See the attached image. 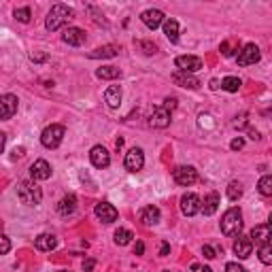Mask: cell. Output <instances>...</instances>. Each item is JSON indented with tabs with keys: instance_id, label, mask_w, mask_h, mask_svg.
<instances>
[{
	"instance_id": "6da1fadb",
	"label": "cell",
	"mask_w": 272,
	"mask_h": 272,
	"mask_svg": "<svg viewBox=\"0 0 272 272\" xmlns=\"http://www.w3.org/2000/svg\"><path fill=\"white\" fill-rule=\"evenodd\" d=\"M73 17H75V11L68 4H54L51 11L47 13L45 26H47V30L54 32V30H60L64 24H68Z\"/></svg>"
},
{
	"instance_id": "7a4b0ae2",
	"label": "cell",
	"mask_w": 272,
	"mask_h": 272,
	"mask_svg": "<svg viewBox=\"0 0 272 272\" xmlns=\"http://www.w3.org/2000/svg\"><path fill=\"white\" fill-rule=\"evenodd\" d=\"M241 230H243V213L241 209L232 206V209L225 211L221 219V232L225 236H241Z\"/></svg>"
},
{
	"instance_id": "3957f363",
	"label": "cell",
	"mask_w": 272,
	"mask_h": 272,
	"mask_svg": "<svg viewBox=\"0 0 272 272\" xmlns=\"http://www.w3.org/2000/svg\"><path fill=\"white\" fill-rule=\"evenodd\" d=\"M17 196L24 204L36 206V204H41V200H43V190L36 185V181H22L17 187Z\"/></svg>"
},
{
	"instance_id": "277c9868",
	"label": "cell",
	"mask_w": 272,
	"mask_h": 272,
	"mask_svg": "<svg viewBox=\"0 0 272 272\" xmlns=\"http://www.w3.org/2000/svg\"><path fill=\"white\" fill-rule=\"evenodd\" d=\"M64 134H66L64 126H60V124H51V126H47V128L43 130V134H41L43 147H47V149L60 147L62 140H64Z\"/></svg>"
},
{
	"instance_id": "5b68a950",
	"label": "cell",
	"mask_w": 272,
	"mask_h": 272,
	"mask_svg": "<svg viewBox=\"0 0 272 272\" xmlns=\"http://www.w3.org/2000/svg\"><path fill=\"white\" fill-rule=\"evenodd\" d=\"M260 47L253 43H249V45H245V47L238 51V55H236V62H238V66H251V64H255V62H260Z\"/></svg>"
},
{
	"instance_id": "8992f818",
	"label": "cell",
	"mask_w": 272,
	"mask_h": 272,
	"mask_svg": "<svg viewBox=\"0 0 272 272\" xmlns=\"http://www.w3.org/2000/svg\"><path fill=\"white\" fill-rule=\"evenodd\" d=\"M172 179L177 181L179 185L190 187V185H193L198 181V172H196V168H193V166H179V168H174V170H172Z\"/></svg>"
},
{
	"instance_id": "52a82bcc",
	"label": "cell",
	"mask_w": 272,
	"mask_h": 272,
	"mask_svg": "<svg viewBox=\"0 0 272 272\" xmlns=\"http://www.w3.org/2000/svg\"><path fill=\"white\" fill-rule=\"evenodd\" d=\"M124 166H126L128 172H138V170H142V166H145V153H142L140 147H134V149H130V151L126 153Z\"/></svg>"
},
{
	"instance_id": "ba28073f",
	"label": "cell",
	"mask_w": 272,
	"mask_h": 272,
	"mask_svg": "<svg viewBox=\"0 0 272 272\" xmlns=\"http://www.w3.org/2000/svg\"><path fill=\"white\" fill-rule=\"evenodd\" d=\"M174 64H177V68L181 70V73H198L200 68H202V60H200L198 55H179L177 60H174Z\"/></svg>"
},
{
	"instance_id": "9c48e42d",
	"label": "cell",
	"mask_w": 272,
	"mask_h": 272,
	"mask_svg": "<svg viewBox=\"0 0 272 272\" xmlns=\"http://www.w3.org/2000/svg\"><path fill=\"white\" fill-rule=\"evenodd\" d=\"M94 213H96V217H98L102 223H113V221H117V217H119L117 209H115L113 204H109V202H98V204H96V209H94Z\"/></svg>"
},
{
	"instance_id": "30bf717a",
	"label": "cell",
	"mask_w": 272,
	"mask_h": 272,
	"mask_svg": "<svg viewBox=\"0 0 272 272\" xmlns=\"http://www.w3.org/2000/svg\"><path fill=\"white\" fill-rule=\"evenodd\" d=\"M17 113V96L4 94L0 96V119H11Z\"/></svg>"
},
{
	"instance_id": "8fae6325",
	"label": "cell",
	"mask_w": 272,
	"mask_h": 272,
	"mask_svg": "<svg viewBox=\"0 0 272 272\" xmlns=\"http://www.w3.org/2000/svg\"><path fill=\"white\" fill-rule=\"evenodd\" d=\"M89 162H92L96 168H107L111 164V153L102 145H96V147H92V151H89Z\"/></svg>"
},
{
	"instance_id": "7c38bea8",
	"label": "cell",
	"mask_w": 272,
	"mask_h": 272,
	"mask_svg": "<svg viewBox=\"0 0 272 272\" xmlns=\"http://www.w3.org/2000/svg\"><path fill=\"white\" fill-rule=\"evenodd\" d=\"M200 200L196 193H185L183 198H181V213L183 215H187V217H193L196 213H200Z\"/></svg>"
},
{
	"instance_id": "4fadbf2b",
	"label": "cell",
	"mask_w": 272,
	"mask_h": 272,
	"mask_svg": "<svg viewBox=\"0 0 272 272\" xmlns=\"http://www.w3.org/2000/svg\"><path fill=\"white\" fill-rule=\"evenodd\" d=\"M140 19H142V24H145L149 30H155V28H160V26L164 24V13H162L160 9H147V11L140 13Z\"/></svg>"
},
{
	"instance_id": "5bb4252c",
	"label": "cell",
	"mask_w": 272,
	"mask_h": 272,
	"mask_svg": "<svg viewBox=\"0 0 272 272\" xmlns=\"http://www.w3.org/2000/svg\"><path fill=\"white\" fill-rule=\"evenodd\" d=\"M30 174H32V181H47V179H51V166H49V162L36 160L34 164L30 166Z\"/></svg>"
},
{
	"instance_id": "9a60e30c",
	"label": "cell",
	"mask_w": 272,
	"mask_h": 272,
	"mask_svg": "<svg viewBox=\"0 0 272 272\" xmlns=\"http://www.w3.org/2000/svg\"><path fill=\"white\" fill-rule=\"evenodd\" d=\"M251 243L255 241V245H266L270 243V238H272V228H270V223H262V225H255L253 230H251Z\"/></svg>"
},
{
	"instance_id": "2e32d148",
	"label": "cell",
	"mask_w": 272,
	"mask_h": 272,
	"mask_svg": "<svg viewBox=\"0 0 272 272\" xmlns=\"http://www.w3.org/2000/svg\"><path fill=\"white\" fill-rule=\"evenodd\" d=\"M172 81L177 83L179 87H185V89H198L200 87V79H198V77H193L190 73H181V70H177V73L172 75Z\"/></svg>"
},
{
	"instance_id": "e0dca14e",
	"label": "cell",
	"mask_w": 272,
	"mask_h": 272,
	"mask_svg": "<svg viewBox=\"0 0 272 272\" xmlns=\"http://www.w3.org/2000/svg\"><path fill=\"white\" fill-rule=\"evenodd\" d=\"M149 126L158 128V130H164V128L170 126V113L164 111V109H155V111L149 115Z\"/></svg>"
},
{
	"instance_id": "ac0fdd59",
	"label": "cell",
	"mask_w": 272,
	"mask_h": 272,
	"mask_svg": "<svg viewBox=\"0 0 272 272\" xmlns=\"http://www.w3.org/2000/svg\"><path fill=\"white\" fill-rule=\"evenodd\" d=\"M62 41L66 45H70V47H81V45L85 43V32L81 28H68L62 34Z\"/></svg>"
},
{
	"instance_id": "d6986e66",
	"label": "cell",
	"mask_w": 272,
	"mask_h": 272,
	"mask_svg": "<svg viewBox=\"0 0 272 272\" xmlns=\"http://www.w3.org/2000/svg\"><path fill=\"white\" fill-rule=\"evenodd\" d=\"M219 209V193L217 191H211L209 196L204 198V202H200V211L204 213L206 217H211V215H215Z\"/></svg>"
},
{
	"instance_id": "ffe728a7",
	"label": "cell",
	"mask_w": 272,
	"mask_h": 272,
	"mask_svg": "<svg viewBox=\"0 0 272 272\" xmlns=\"http://www.w3.org/2000/svg\"><path fill=\"white\" fill-rule=\"evenodd\" d=\"M253 251V243H251L249 236H238V241L234 243V253L241 257V260H247Z\"/></svg>"
},
{
	"instance_id": "44dd1931",
	"label": "cell",
	"mask_w": 272,
	"mask_h": 272,
	"mask_svg": "<svg viewBox=\"0 0 272 272\" xmlns=\"http://www.w3.org/2000/svg\"><path fill=\"white\" fill-rule=\"evenodd\" d=\"M57 213H60L62 217H68V215H73L75 213V209H77V198L73 196V193H70V196H64L60 202H57Z\"/></svg>"
},
{
	"instance_id": "7402d4cb",
	"label": "cell",
	"mask_w": 272,
	"mask_h": 272,
	"mask_svg": "<svg viewBox=\"0 0 272 272\" xmlns=\"http://www.w3.org/2000/svg\"><path fill=\"white\" fill-rule=\"evenodd\" d=\"M34 247L38 251H54L57 247V238L54 234H41L34 238Z\"/></svg>"
},
{
	"instance_id": "603a6c76",
	"label": "cell",
	"mask_w": 272,
	"mask_h": 272,
	"mask_svg": "<svg viewBox=\"0 0 272 272\" xmlns=\"http://www.w3.org/2000/svg\"><path fill=\"white\" fill-rule=\"evenodd\" d=\"M160 217H162V213L158 206H145V209L140 211V219L145 225H155L160 221Z\"/></svg>"
},
{
	"instance_id": "cb8c5ba5",
	"label": "cell",
	"mask_w": 272,
	"mask_h": 272,
	"mask_svg": "<svg viewBox=\"0 0 272 272\" xmlns=\"http://www.w3.org/2000/svg\"><path fill=\"white\" fill-rule=\"evenodd\" d=\"M119 54V47L117 45H105V47H98V49H94V51H89V57L92 60H98V57H115Z\"/></svg>"
},
{
	"instance_id": "d4e9b609",
	"label": "cell",
	"mask_w": 272,
	"mask_h": 272,
	"mask_svg": "<svg viewBox=\"0 0 272 272\" xmlns=\"http://www.w3.org/2000/svg\"><path fill=\"white\" fill-rule=\"evenodd\" d=\"M105 100H107V105L111 109H117L121 105V87L119 85H111L105 92Z\"/></svg>"
},
{
	"instance_id": "484cf974",
	"label": "cell",
	"mask_w": 272,
	"mask_h": 272,
	"mask_svg": "<svg viewBox=\"0 0 272 272\" xmlns=\"http://www.w3.org/2000/svg\"><path fill=\"white\" fill-rule=\"evenodd\" d=\"M164 34L170 43H177L179 41V22L177 19H166L164 22Z\"/></svg>"
},
{
	"instance_id": "4316f807",
	"label": "cell",
	"mask_w": 272,
	"mask_h": 272,
	"mask_svg": "<svg viewBox=\"0 0 272 272\" xmlns=\"http://www.w3.org/2000/svg\"><path fill=\"white\" fill-rule=\"evenodd\" d=\"M96 77H98V79H119L121 70L117 66H102L96 70Z\"/></svg>"
},
{
	"instance_id": "83f0119b",
	"label": "cell",
	"mask_w": 272,
	"mask_h": 272,
	"mask_svg": "<svg viewBox=\"0 0 272 272\" xmlns=\"http://www.w3.org/2000/svg\"><path fill=\"white\" fill-rule=\"evenodd\" d=\"M115 245H119V247H126V245H130V241H132V238H134V234H132V232L130 230H117V232H115Z\"/></svg>"
},
{
	"instance_id": "f1b7e54d",
	"label": "cell",
	"mask_w": 272,
	"mask_h": 272,
	"mask_svg": "<svg viewBox=\"0 0 272 272\" xmlns=\"http://www.w3.org/2000/svg\"><path fill=\"white\" fill-rule=\"evenodd\" d=\"M241 85H243V81L238 77H225L221 81V89H225V92H238Z\"/></svg>"
},
{
	"instance_id": "f546056e",
	"label": "cell",
	"mask_w": 272,
	"mask_h": 272,
	"mask_svg": "<svg viewBox=\"0 0 272 272\" xmlns=\"http://www.w3.org/2000/svg\"><path fill=\"white\" fill-rule=\"evenodd\" d=\"M260 262L270 266L272 264V245L266 243V245H260Z\"/></svg>"
},
{
	"instance_id": "4dcf8cb0",
	"label": "cell",
	"mask_w": 272,
	"mask_h": 272,
	"mask_svg": "<svg viewBox=\"0 0 272 272\" xmlns=\"http://www.w3.org/2000/svg\"><path fill=\"white\" fill-rule=\"evenodd\" d=\"M257 190H260V193H264V196H272V177H270V174H266V177L260 179Z\"/></svg>"
},
{
	"instance_id": "1f68e13d",
	"label": "cell",
	"mask_w": 272,
	"mask_h": 272,
	"mask_svg": "<svg viewBox=\"0 0 272 272\" xmlns=\"http://www.w3.org/2000/svg\"><path fill=\"white\" fill-rule=\"evenodd\" d=\"M225 191H228V198L232 200V202H236V200L243 196V187H241V183H236V181H232Z\"/></svg>"
},
{
	"instance_id": "d6a6232c",
	"label": "cell",
	"mask_w": 272,
	"mask_h": 272,
	"mask_svg": "<svg viewBox=\"0 0 272 272\" xmlns=\"http://www.w3.org/2000/svg\"><path fill=\"white\" fill-rule=\"evenodd\" d=\"M13 15H15L17 22L28 24V22H30V17H32V13H30L28 6H22V9H15V13H13Z\"/></svg>"
},
{
	"instance_id": "836d02e7",
	"label": "cell",
	"mask_w": 272,
	"mask_h": 272,
	"mask_svg": "<svg viewBox=\"0 0 272 272\" xmlns=\"http://www.w3.org/2000/svg\"><path fill=\"white\" fill-rule=\"evenodd\" d=\"M9 251H11V241L4 234H0V255L9 253Z\"/></svg>"
},
{
	"instance_id": "e575fe53",
	"label": "cell",
	"mask_w": 272,
	"mask_h": 272,
	"mask_svg": "<svg viewBox=\"0 0 272 272\" xmlns=\"http://www.w3.org/2000/svg\"><path fill=\"white\" fill-rule=\"evenodd\" d=\"M225 272H249L245 266H238L236 262H228L225 264Z\"/></svg>"
},
{
	"instance_id": "d590c367",
	"label": "cell",
	"mask_w": 272,
	"mask_h": 272,
	"mask_svg": "<svg viewBox=\"0 0 272 272\" xmlns=\"http://www.w3.org/2000/svg\"><path fill=\"white\" fill-rule=\"evenodd\" d=\"M140 47L145 49V54H147V55H151V54H155V51H158V47H155L153 43H147V41H142V43H140Z\"/></svg>"
},
{
	"instance_id": "8d00e7d4",
	"label": "cell",
	"mask_w": 272,
	"mask_h": 272,
	"mask_svg": "<svg viewBox=\"0 0 272 272\" xmlns=\"http://www.w3.org/2000/svg\"><path fill=\"white\" fill-rule=\"evenodd\" d=\"M174 107H177V98H166V100H164V107H162V109H164V111H168V113H170Z\"/></svg>"
},
{
	"instance_id": "74e56055",
	"label": "cell",
	"mask_w": 272,
	"mask_h": 272,
	"mask_svg": "<svg viewBox=\"0 0 272 272\" xmlns=\"http://www.w3.org/2000/svg\"><path fill=\"white\" fill-rule=\"evenodd\" d=\"M202 253H204L206 260H213V257H215V249H213L211 245H204V247H202Z\"/></svg>"
},
{
	"instance_id": "f35d334b",
	"label": "cell",
	"mask_w": 272,
	"mask_h": 272,
	"mask_svg": "<svg viewBox=\"0 0 272 272\" xmlns=\"http://www.w3.org/2000/svg\"><path fill=\"white\" fill-rule=\"evenodd\" d=\"M230 147L234 149V151H238V149H243V147H245V138H241V136H238V138H234V140L230 142Z\"/></svg>"
},
{
	"instance_id": "ab89813d",
	"label": "cell",
	"mask_w": 272,
	"mask_h": 272,
	"mask_svg": "<svg viewBox=\"0 0 272 272\" xmlns=\"http://www.w3.org/2000/svg\"><path fill=\"white\" fill-rule=\"evenodd\" d=\"M94 266H96V262H94V260H85V262H83V270H85V272H89Z\"/></svg>"
},
{
	"instance_id": "60d3db41",
	"label": "cell",
	"mask_w": 272,
	"mask_h": 272,
	"mask_svg": "<svg viewBox=\"0 0 272 272\" xmlns=\"http://www.w3.org/2000/svg\"><path fill=\"white\" fill-rule=\"evenodd\" d=\"M24 153H26L24 147H15V149H13V158H22Z\"/></svg>"
},
{
	"instance_id": "b9f144b4",
	"label": "cell",
	"mask_w": 272,
	"mask_h": 272,
	"mask_svg": "<svg viewBox=\"0 0 272 272\" xmlns=\"http://www.w3.org/2000/svg\"><path fill=\"white\" fill-rule=\"evenodd\" d=\"M134 253H136V255H142V253H145V245H142V243H136Z\"/></svg>"
},
{
	"instance_id": "7bdbcfd3",
	"label": "cell",
	"mask_w": 272,
	"mask_h": 272,
	"mask_svg": "<svg viewBox=\"0 0 272 272\" xmlns=\"http://www.w3.org/2000/svg\"><path fill=\"white\" fill-rule=\"evenodd\" d=\"M168 251H170V245L164 243V245H162V249H160V255H162V257H166V255H168Z\"/></svg>"
},
{
	"instance_id": "ee69618b",
	"label": "cell",
	"mask_w": 272,
	"mask_h": 272,
	"mask_svg": "<svg viewBox=\"0 0 272 272\" xmlns=\"http://www.w3.org/2000/svg\"><path fill=\"white\" fill-rule=\"evenodd\" d=\"M221 54H223L225 57L232 55V54H230V43H221Z\"/></svg>"
},
{
	"instance_id": "f6af8a7d",
	"label": "cell",
	"mask_w": 272,
	"mask_h": 272,
	"mask_svg": "<svg viewBox=\"0 0 272 272\" xmlns=\"http://www.w3.org/2000/svg\"><path fill=\"white\" fill-rule=\"evenodd\" d=\"M4 145H6V134L0 132V153L4 151Z\"/></svg>"
},
{
	"instance_id": "bcb514c9",
	"label": "cell",
	"mask_w": 272,
	"mask_h": 272,
	"mask_svg": "<svg viewBox=\"0 0 272 272\" xmlns=\"http://www.w3.org/2000/svg\"><path fill=\"white\" fill-rule=\"evenodd\" d=\"M30 57H32L34 62H43V60H45V55H43V54H32Z\"/></svg>"
},
{
	"instance_id": "7dc6e473",
	"label": "cell",
	"mask_w": 272,
	"mask_h": 272,
	"mask_svg": "<svg viewBox=\"0 0 272 272\" xmlns=\"http://www.w3.org/2000/svg\"><path fill=\"white\" fill-rule=\"evenodd\" d=\"M249 134H251V138H253V140H257V138H260V134H257L255 130H249Z\"/></svg>"
},
{
	"instance_id": "c3c4849f",
	"label": "cell",
	"mask_w": 272,
	"mask_h": 272,
	"mask_svg": "<svg viewBox=\"0 0 272 272\" xmlns=\"http://www.w3.org/2000/svg\"><path fill=\"white\" fill-rule=\"evenodd\" d=\"M202 272H213V270H211V268H204V270H202Z\"/></svg>"
},
{
	"instance_id": "681fc988",
	"label": "cell",
	"mask_w": 272,
	"mask_h": 272,
	"mask_svg": "<svg viewBox=\"0 0 272 272\" xmlns=\"http://www.w3.org/2000/svg\"><path fill=\"white\" fill-rule=\"evenodd\" d=\"M57 272H70V270H57Z\"/></svg>"
}]
</instances>
